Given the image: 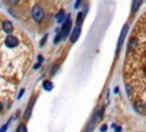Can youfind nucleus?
Here are the masks:
<instances>
[{
	"instance_id": "obj_1",
	"label": "nucleus",
	"mask_w": 146,
	"mask_h": 132,
	"mask_svg": "<svg viewBox=\"0 0 146 132\" xmlns=\"http://www.w3.org/2000/svg\"><path fill=\"white\" fill-rule=\"evenodd\" d=\"M31 15H32V18L36 23H40V22H42L44 19V9L42 8L41 5L35 3L31 9Z\"/></svg>"
},
{
	"instance_id": "obj_2",
	"label": "nucleus",
	"mask_w": 146,
	"mask_h": 132,
	"mask_svg": "<svg viewBox=\"0 0 146 132\" xmlns=\"http://www.w3.org/2000/svg\"><path fill=\"white\" fill-rule=\"evenodd\" d=\"M71 28H72V20H71V16L68 14V16H66V19L62 24V27L59 28V35L62 36V40H64L68 36V33L71 32Z\"/></svg>"
},
{
	"instance_id": "obj_3",
	"label": "nucleus",
	"mask_w": 146,
	"mask_h": 132,
	"mask_svg": "<svg viewBox=\"0 0 146 132\" xmlns=\"http://www.w3.org/2000/svg\"><path fill=\"white\" fill-rule=\"evenodd\" d=\"M3 46L7 49H15L19 46V39L13 34H8L3 40Z\"/></svg>"
},
{
	"instance_id": "obj_4",
	"label": "nucleus",
	"mask_w": 146,
	"mask_h": 132,
	"mask_svg": "<svg viewBox=\"0 0 146 132\" xmlns=\"http://www.w3.org/2000/svg\"><path fill=\"white\" fill-rule=\"evenodd\" d=\"M132 107L135 109V112H137L140 115H145L146 114V104L140 100V99H135L132 102Z\"/></svg>"
},
{
	"instance_id": "obj_5",
	"label": "nucleus",
	"mask_w": 146,
	"mask_h": 132,
	"mask_svg": "<svg viewBox=\"0 0 146 132\" xmlns=\"http://www.w3.org/2000/svg\"><path fill=\"white\" fill-rule=\"evenodd\" d=\"M128 28H129V25L128 24H124L121 33H120V36H119V40H117V46H116V55H119L122 46H123V42H124V39H125V35L128 33Z\"/></svg>"
},
{
	"instance_id": "obj_6",
	"label": "nucleus",
	"mask_w": 146,
	"mask_h": 132,
	"mask_svg": "<svg viewBox=\"0 0 146 132\" xmlns=\"http://www.w3.org/2000/svg\"><path fill=\"white\" fill-rule=\"evenodd\" d=\"M35 100H36V96L33 97V98L30 100V102H29V105H27V107H26V109H25V112H24V114H23V117H24L25 121H29V118H30V116H31V114H32V109H33V106H34Z\"/></svg>"
},
{
	"instance_id": "obj_7",
	"label": "nucleus",
	"mask_w": 146,
	"mask_h": 132,
	"mask_svg": "<svg viewBox=\"0 0 146 132\" xmlns=\"http://www.w3.org/2000/svg\"><path fill=\"white\" fill-rule=\"evenodd\" d=\"M1 28L6 34H11V32L14 31V24L10 20H3L1 23Z\"/></svg>"
},
{
	"instance_id": "obj_8",
	"label": "nucleus",
	"mask_w": 146,
	"mask_h": 132,
	"mask_svg": "<svg viewBox=\"0 0 146 132\" xmlns=\"http://www.w3.org/2000/svg\"><path fill=\"white\" fill-rule=\"evenodd\" d=\"M80 34H81V27H80V26H76L75 28H73V31H72V33H71V42L74 43V42L79 39Z\"/></svg>"
},
{
	"instance_id": "obj_9",
	"label": "nucleus",
	"mask_w": 146,
	"mask_h": 132,
	"mask_svg": "<svg viewBox=\"0 0 146 132\" xmlns=\"http://www.w3.org/2000/svg\"><path fill=\"white\" fill-rule=\"evenodd\" d=\"M55 19H56V23H57V24H63L64 20L66 19L65 11H64V10H59V11L55 15Z\"/></svg>"
},
{
	"instance_id": "obj_10",
	"label": "nucleus",
	"mask_w": 146,
	"mask_h": 132,
	"mask_svg": "<svg viewBox=\"0 0 146 132\" xmlns=\"http://www.w3.org/2000/svg\"><path fill=\"white\" fill-rule=\"evenodd\" d=\"M42 88H43L44 91L50 92V91L54 89V84H52L51 81H49V80H44V81L42 82Z\"/></svg>"
},
{
	"instance_id": "obj_11",
	"label": "nucleus",
	"mask_w": 146,
	"mask_h": 132,
	"mask_svg": "<svg viewBox=\"0 0 146 132\" xmlns=\"http://www.w3.org/2000/svg\"><path fill=\"white\" fill-rule=\"evenodd\" d=\"M141 3H143V0H132V5H131V11H132V13H136V11H137V10L140 8Z\"/></svg>"
},
{
	"instance_id": "obj_12",
	"label": "nucleus",
	"mask_w": 146,
	"mask_h": 132,
	"mask_svg": "<svg viewBox=\"0 0 146 132\" xmlns=\"http://www.w3.org/2000/svg\"><path fill=\"white\" fill-rule=\"evenodd\" d=\"M84 14L82 13V11H80V13H78V15H76V26H80L81 24H82V22H83V18H84Z\"/></svg>"
},
{
	"instance_id": "obj_13",
	"label": "nucleus",
	"mask_w": 146,
	"mask_h": 132,
	"mask_svg": "<svg viewBox=\"0 0 146 132\" xmlns=\"http://www.w3.org/2000/svg\"><path fill=\"white\" fill-rule=\"evenodd\" d=\"M16 132H27V129H26V125L24 123H21L18 126H17V130Z\"/></svg>"
},
{
	"instance_id": "obj_14",
	"label": "nucleus",
	"mask_w": 146,
	"mask_h": 132,
	"mask_svg": "<svg viewBox=\"0 0 146 132\" xmlns=\"http://www.w3.org/2000/svg\"><path fill=\"white\" fill-rule=\"evenodd\" d=\"M112 127H113V130H114L115 132H121V131H122V127H121L120 125H117L116 123H113V124H112Z\"/></svg>"
},
{
	"instance_id": "obj_15",
	"label": "nucleus",
	"mask_w": 146,
	"mask_h": 132,
	"mask_svg": "<svg viewBox=\"0 0 146 132\" xmlns=\"http://www.w3.org/2000/svg\"><path fill=\"white\" fill-rule=\"evenodd\" d=\"M10 121H11V118L3 125V126H1V129H0V132H6L7 131V129H8V126H9V124H10Z\"/></svg>"
},
{
	"instance_id": "obj_16",
	"label": "nucleus",
	"mask_w": 146,
	"mask_h": 132,
	"mask_svg": "<svg viewBox=\"0 0 146 132\" xmlns=\"http://www.w3.org/2000/svg\"><path fill=\"white\" fill-rule=\"evenodd\" d=\"M47 39H48V34H44V35H43V38H42V40L40 41L39 46H40V47L44 46V44H46V42H47Z\"/></svg>"
},
{
	"instance_id": "obj_17",
	"label": "nucleus",
	"mask_w": 146,
	"mask_h": 132,
	"mask_svg": "<svg viewBox=\"0 0 146 132\" xmlns=\"http://www.w3.org/2000/svg\"><path fill=\"white\" fill-rule=\"evenodd\" d=\"M58 68H59V65H58V64H57V65H55V66H54V68H52V69H51V72H50V75H51V76H54Z\"/></svg>"
},
{
	"instance_id": "obj_18",
	"label": "nucleus",
	"mask_w": 146,
	"mask_h": 132,
	"mask_svg": "<svg viewBox=\"0 0 146 132\" xmlns=\"http://www.w3.org/2000/svg\"><path fill=\"white\" fill-rule=\"evenodd\" d=\"M8 5H11V6H14V5H17L18 2H19V0H5Z\"/></svg>"
},
{
	"instance_id": "obj_19",
	"label": "nucleus",
	"mask_w": 146,
	"mask_h": 132,
	"mask_svg": "<svg viewBox=\"0 0 146 132\" xmlns=\"http://www.w3.org/2000/svg\"><path fill=\"white\" fill-rule=\"evenodd\" d=\"M60 40H62V36L59 35V33H57V34H56V36H55V40H54V43H55V44H57V43H58V42H59Z\"/></svg>"
},
{
	"instance_id": "obj_20",
	"label": "nucleus",
	"mask_w": 146,
	"mask_h": 132,
	"mask_svg": "<svg viewBox=\"0 0 146 132\" xmlns=\"http://www.w3.org/2000/svg\"><path fill=\"white\" fill-rule=\"evenodd\" d=\"M24 92H25V89H24V88H22V89L19 90V93H18V96H17V99H21V98H22V96L24 94Z\"/></svg>"
},
{
	"instance_id": "obj_21",
	"label": "nucleus",
	"mask_w": 146,
	"mask_h": 132,
	"mask_svg": "<svg viewBox=\"0 0 146 132\" xmlns=\"http://www.w3.org/2000/svg\"><path fill=\"white\" fill-rule=\"evenodd\" d=\"M81 1H82V0H76V1H75V3H74V8H75V9H78V8L80 7Z\"/></svg>"
},
{
	"instance_id": "obj_22",
	"label": "nucleus",
	"mask_w": 146,
	"mask_h": 132,
	"mask_svg": "<svg viewBox=\"0 0 146 132\" xmlns=\"http://www.w3.org/2000/svg\"><path fill=\"white\" fill-rule=\"evenodd\" d=\"M41 64H42V63H39V61H38V63L33 66V69H39V68H40V66H41Z\"/></svg>"
},
{
	"instance_id": "obj_23",
	"label": "nucleus",
	"mask_w": 146,
	"mask_h": 132,
	"mask_svg": "<svg viewBox=\"0 0 146 132\" xmlns=\"http://www.w3.org/2000/svg\"><path fill=\"white\" fill-rule=\"evenodd\" d=\"M106 130H107V125L106 124H104V125L100 126V132H105Z\"/></svg>"
},
{
	"instance_id": "obj_24",
	"label": "nucleus",
	"mask_w": 146,
	"mask_h": 132,
	"mask_svg": "<svg viewBox=\"0 0 146 132\" xmlns=\"http://www.w3.org/2000/svg\"><path fill=\"white\" fill-rule=\"evenodd\" d=\"M38 61H39V63H43V57H42L41 55L38 56Z\"/></svg>"
},
{
	"instance_id": "obj_25",
	"label": "nucleus",
	"mask_w": 146,
	"mask_h": 132,
	"mask_svg": "<svg viewBox=\"0 0 146 132\" xmlns=\"http://www.w3.org/2000/svg\"><path fill=\"white\" fill-rule=\"evenodd\" d=\"M114 92H115V93H117V92H119V88H117V86L114 89Z\"/></svg>"
},
{
	"instance_id": "obj_26",
	"label": "nucleus",
	"mask_w": 146,
	"mask_h": 132,
	"mask_svg": "<svg viewBox=\"0 0 146 132\" xmlns=\"http://www.w3.org/2000/svg\"><path fill=\"white\" fill-rule=\"evenodd\" d=\"M2 108H3V106H2V104H1V102H0V112H1V110H2Z\"/></svg>"
}]
</instances>
